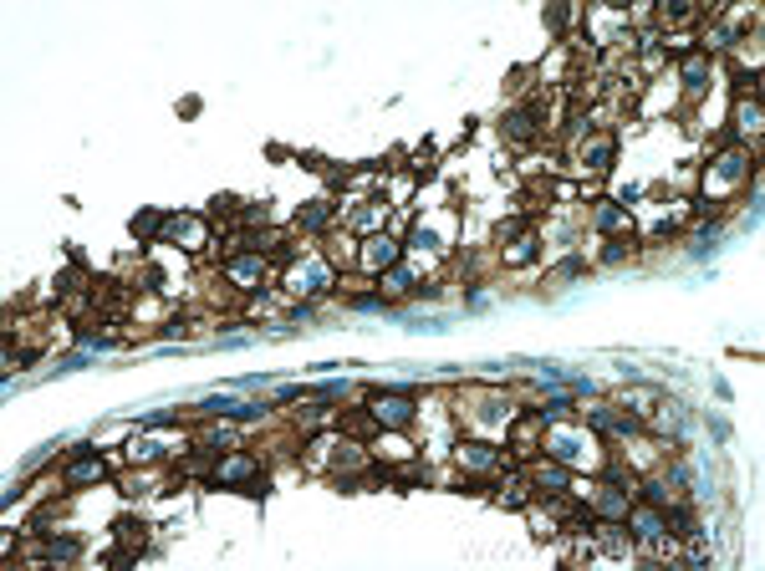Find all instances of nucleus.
Segmentation results:
<instances>
[{
  "label": "nucleus",
  "mask_w": 765,
  "mask_h": 571,
  "mask_svg": "<svg viewBox=\"0 0 765 571\" xmlns=\"http://www.w3.org/2000/svg\"><path fill=\"white\" fill-rule=\"evenodd\" d=\"M632 525H638V536H659V531H663V520L648 515V510H632Z\"/></svg>",
  "instance_id": "9"
},
{
  "label": "nucleus",
  "mask_w": 765,
  "mask_h": 571,
  "mask_svg": "<svg viewBox=\"0 0 765 571\" xmlns=\"http://www.w3.org/2000/svg\"><path fill=\"white\" fill-rule=\"evenodd\" d=\"M362 266L367 271H393V266H398V245H393L388 235H373L362 245Z\"/></svg>",
  "instance_id": "2"
},
{
  "label": "nucleus",
  "mask_w": 765,
  "mask_h": 571,
  "mask_svg": "<svg viewBox=\"0 0 765 571\" xmlns=\"http://www.w3.org/2000/svg\"><path fill=\"white\" fill-rule=\"evenodd\" d=\"M373 419L388 429H408L413 424V393L408 388H383L373 398Z\"/></svg>",
  "instance_id": "1"
},
{
  "label": "nucleus",
  "mask_w": 765,
  "mask_h": 571,
  "mask_svg": "<svg viewBox=\"0 0 765 571\" xmlns=\"http://www.w3.org/2000/svg\"><path fill=\"white\" fill-rule=\"evenodd\" d=\"M597 225H602V230H623V225H628V214H623V209H612V204H602V209H597Z\"/></svg>",
  "instance_id": "10"
},
{
  "label": "nucleus",
  "mask_w": 765,
  "mask_h": 571,
  "mask_svg": "<svg viewBox=\"0 0 765 571\" xmlns=\"http://www.w3.org/2000/svg\"><path fill=\"white\" fill-rule=\"evenodd\" d=\"M612 148H618L612 138H597V143H592V153H587V159H592V168H607V164H612Z\"/></svg>",
  "instance_id": "8"
},
{
  "label": "nucleus",
  "mask_w": 765,
  "mask_h": 571,
  "mask_svg": "<svg viewBox=\"0 0 765 571\" xmlns=\"http://www.w3.org/2000/svg\"><path fill=\"white\" fill-rule=\"evenodd\" d=\"M159 230V214H133V235H153Z\"/></svg>",
  "instance_id": "13"
},
{
  "label": "nucleus",
  "mask_w": 765,
  "mask_h": 571,
  "mask_svg": "<svg viewBox=\"0 0 765 571\" xmlns=\"http://www.w3.org/2000/svg\"><path fill=\"white\" fill-rule=\"evenodd\" d=\"M510 138H515V143H526V138H531V118H526V113L510 118Z\"/></svg>",
  "instance_id": "12"
},
{
  "label": "nucleus",
  "mask_w": 765,
  "mask_h": 571,
  "mask_svg": "<svg viewBox=\"0 0 765 571\" xmlns=\"http://www.w3.org/2000/svg\"><path fill=\"white\" fill-rule=\"evenodd\" d=\"M250 474H255V459H225V465L214 469L220 485H235V479H250Z\"/></svg>",
  "instance_id": "5"
},
{
  "label": "nucleus",
  "mask_w": 765,
  "mask_h": 571,
  "mask_svg": "<svg viewBox=\"0 0 765 571\" xmlns=\"http://www.w3.org/2000/svg\"><path fill=\"white\" fill-rule=\"evenodd\" d=\"M107 474V465L97 454H82V459H72V469H67V485L77 490V485H92V479H102Z\"/></svg>",
  "instance_id": "3"
},
{
  "label": "nucleus",
  "mask_w": 765,
  "mask_h": 571,
  "mask_svg": "<svg viewBox=\"0 0 765 571\" xmlns=\"http://www.w3.org/2000/svg\"><path fill=\"white\" fill-rule=\"evenodd\" d=\"M536 485H541V490H566V485H572V474H566L561 465H541V469H536Z\"/></svg>",
  "instance_id": "6"
},
{
  "label": "nucleus",
  "mask_w": 765,
  "mask_h": 571,
  "mask_svg": "<svg viewBox=\"0 0 765 571\" xmlns=\"http://www.w3.org/2000/svg\"><path fill=\"white\" fill-rule=\"evenodd\" d=\"M684 77H689V87L704 82V56H689V61H684Z\"/></svg>",
  "instance_id": "11"
},
{
  "label": "nucleus",
  "mask_w": 765,
  "mask_h": 571,
  "mask_svg": "<svg viewBox=\"0 0 765 571\" xmlns=\"http://www.w3.org/2000/svg\"><path fill=\"white\" fill-rule=\"evenodd\" d=\"M326 219H332V204H312V209L301 214V230H322Z\"/></svg>",
  "instance_id": "7"
},
{
  "label": "nucleus",
  "mask_w": 765,
  "mask_h": 571,
  "mask_svg": "<svg viewBox=\"0 0 765 571\" xmlns=\"http://www.w3.org/2000/svg\"><path fill=\"white\" fill-rule=\"evenodd\" d=\"M459 465L465 469H495V449L490 444H465L459 449Z\"/></svg>",
  "instance_id": "4"
}]
</instances>
